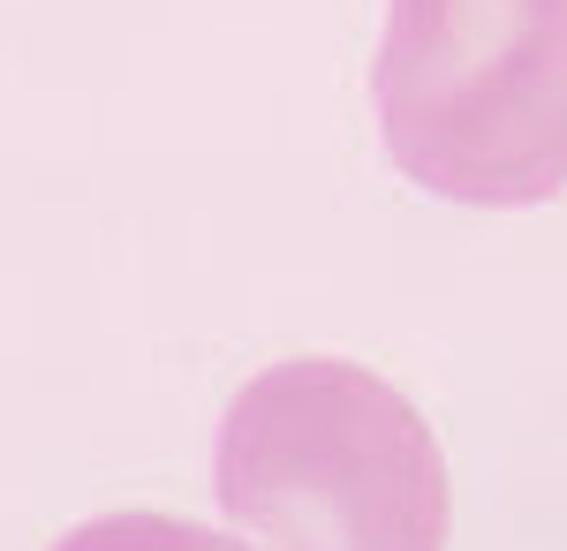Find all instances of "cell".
Returning <instances> with one entry per match:
<instances>
[]
</instances>
